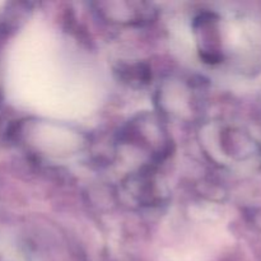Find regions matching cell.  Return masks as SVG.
Instances as JSON below:
<instances>
[]
</instances>
